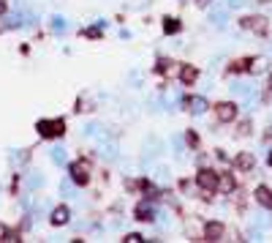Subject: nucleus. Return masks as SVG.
Wrapping results in <instances>:
<instances>
[{"label":"nucleus","mask_w":272,"mask_h":243,"mask_svg":"<svg viewBox=\"0 0 272 243\" xmlns=\"http://www.w3.org/2000/svg\"><path fill=\"white\" fill-rule=\"evenodd\" d=\"M269 167H272V151H269Z\"/></svg>","instance_id":"a878e982"},{"label":"nucleus","mask_w":272,"mask_h":243,"mask_svg":"<svg viewBox=\"0 0 272 243\" xmlns=\"http://www.w3.org/2000/svg\"><path fill=\"white\" fill-rule=\"evenodd\" d=\"M196 3H199V6H207V3H210V0H196Z\"/></svg>","instance_id":"5701e85b"},{"label":"nucleus","mask_w":272,"mask_h":243,"mask_svg":"<svg viewBox=\"0 0 272 243\" xmlns=\"http://www.w3.org/2000/svg\"><path fill=\"white\" fill-rule=\"evenodd\" d=\"M218 189H221V191H226V194H229V191H234V178H231V175H223V178L218 180Z\"/></svg>","instance_id":"4468645a"},{"label":"nucleus","mask_w":272,"mask_h":243,"mask_svg":"<svg viewBox=\"0 0 272 243\" xmlns=\"http://www.w3.org/2000/svg\"><path fill=\"white\" fill-rule=\"evenodd\" d=\"M234 164H237V167L242 169V172H251V169H253V164H256V159H253V153H239Z\"/></svg>","instance_id":"9d476101"},{"label":"nucleus","mask_w":272,"mask_h":243,"mask_svg":"<svg viewBox=\"0 0 272 243\" xmlns=\"http://www.w3.org/2000/svg\"><path fill=\"white\" fill-rule=\"evenodd\" d=\"M239 25L245 30H253V33H267V19L264 17H245L239 19Z\"/></svg>","instance_id":"39448f33"},{"label":"nucleus","mask_w":272,"mask_h":243,"mask_svg":"<svg viewBox=\"0 0 272 243\" xmlns=\"http://www.w3.org/2000/svg\"><path fill=\"white\" fill-rule=\"evenodd\" d=\"M251 66V60H237L234 66H231V71H242V68H248Z\"/></svg>","instance_id":"f3484780"},{"label":"nucleus","mask_w":272,"mask_h":243,"mask_svg":"<svg viewBox=\"0 0 272 243\" xmlns=\"http://www.w3.org/2000/svg\"><path fill=\"white\" fill-rule=\"evenodd\" d=\"M267 68H269V60L267 58H253L251 66H248V71H251V74H261V71H267Z\"/></svg>","instance_id":"f8f14e48"},{"label":"nucleus","mask_w":272,"mask_h":243,"mask_svg":"<svg viewBox=\"0 0 272 243\" xmlns=\"http://www.w3.org/2000/svg\"><path fill=\"white\" fill-rule=\"evenodd\" d=\"M215 115H218L221 123H231L237 117V104L234 101H221V104L215 107Z\"/></svg>","instance_id":"20e7f679"},{"label":"nucleus","mask_w":272,"mask_h":243,"mask_svg":"<svg viewBox=\"0 0 272 243\" xmlns=\"http://www.w3.org/2000/svg\"><path fill=\"white\" fill-rule=\"evenodd\" d=\"M38 134L44 139H55V137H63V131H66V120L63 117H46V120H38L36 123Z\"/></svg>","instance_id":"f257e3e1"},{"label":"nucleus","mask_w":272,"mask_h":243,"mask_svg":"<svg viewBox=\"0 0 272 243\" xmlns=\"http://www.w3.org/2000/svg\"><path fill=\"white\" fill-rule=\"evenodd\" d=\"M71 180L79 186H85L87 180H90V164L87 161H74L71 164Z\"/></svg>","instance_id":"7ed1b4c3"},{"label":"nucleus","mask_w":272,"mask_h":243,"mask_svg":"<svg viewBox=\"0 0 272 243\" xmlns=\"http://www.w3.org/2000/svg\"><path fill=\"white\" fill-rule=\"evenodd\" d=\"M196 77H199V71H196L194 66H182V68H180V80H182V85H194Z\"/></svg>","instance_id":"9b49d317"},{"label":"nucleus","mask_w":272,"mask_h":243,"mask_svg":"<svg viewBox=\"0 0 272 243\" xmlns=\"http://www.w3.org/2000/svg\"><path fill=\"white\" fill-rule=\"evenodd\" d=\"M85 36H90V38H95V36H101V30H98V28H90V30H85Z\"/></svg>","instance_id":"6ab92c4d"},{"label":"nucleus","mask_w":272,"mask_h":243,"mask_svg":"<svg viewBox=\"0 0 272 243\" xmlns=\"http://www.w3.org/2000/svg\"><path fill=\"white\" fill-rule=\"evenodd\" d=\"M269 90H272V71H269Z\"/></svg>","instance_id":"393cba45"},{"label":"nucleus","mask_w":272,"mask_h":243,"mask_svg":"<svg viewBox=\"0 0 272 243\" xmlns=\"http://www.w3.org/2000/svg\"><path fill=\"white\" fill-rule=\"evenodd\" d=\"M68 218H71V210L66 205H58L52 210V224L55 227H63V224H68Z\"/></svg>","instance_id":"1a4fd4ad"},{"label":"nucleus","mask_w":272,"mask_h":243,"mask_svg":"<svg viewBox=\"0 0 272 243\" xmlns=\"http://www.w3.org/2000/svg\"><path fill=\"white\" fill-rule=\"evenodd\" d=\"M136 218H139V222H153V208L142 202V205L136 208Z\"/></svg>","instance_id":"ddd939ff"},{"label":"nucleus","mask_w":272,"mask_h":243,"mask_svg":"<svg viewBox=\"0 0 272 243\" xmlns=\"http://www.w3.org/2000/svg\"><path fill=\"white\" fill-rule=\"evenodd\" d=\"M248 131H251V123H248V120H245V123H242V126H239V134H248Z\"/></svg>","instance_id":"aec40b11"},{"label":"nucleus","mask_w":272,"mask_h":243,"mask_svg":"<svg viewBox=\"0 0 272 243\" xmlns=\"http://www.w3.org/2000/svg\"><path fill=\"white\" fill-rule=\"evenodd\" d=\"M196 183H199V189H204L207 194H212L215 189H218V175H215L212 169H199Z\"/></svg>","instance_id":"f03ea898"},{"label":"nucleus","mask_w":272,"mask_h":243,"mask_svg":"<svg viewBox=\"0 0 272 243\" xmlns=\"http://www.w3.org/2000/svg\"><path fill=\"white\" fill-rule=\"evenodd\" d=\"M185 107L191 109L194 115H202V112H207V99H202V96H191V99H185Z\"/></svg>","instance_id":"0eeeda50"},{"label":"nucleus","mask_w":272,"mask_h":243,"mask_svg":"<svg viewBox=\"0 0 272 243\" xmlns=\"http://www.w3.org/2000/svg\"><path fill=\"white\" fill-rule=\"evenodd\" d=\"M164 30H166V33H177V30H180L177 17H166V19H164Z\"/></svg>","instance_id":"2eb2a0df"},{"label":"nucleus","mask_w":272,"mask_h":243,"mask_svg":"<svg viewBox=\"0 0 272 243\" xmlns=\"http://www.w3.org/2000/svg\"><path fill=\"white\" fill-rule=\"evenodd\" d=\"M256 202H259L264 210H272V189L259 186V189H256Z\"/></svg>","instance_id":"6e6552de"},{"label":"nucleus","mask_w":272,"mask_h":243,"mask_svg":"<svg viewBox=\"0 0 272 243\" xmlns=\"http://www.w3.org/2000/svg\"><path fill=\"white\" fill-rule=\"evenodd\" d=\"M188 145H194V148L199 145V137L194 134V131H188Z\"/></svg>","instance_id":"a211bd4d"},{"label":"nucleus","mask_w":272,"mask_h":243,"mask_svg":"<svg viewBox=\"0 0 272 243\" xmlns=\"http://www.w3.org/2000/svg\"><path fill=\"white\" fill-rule=\"evenodd\" d=\"M223 224L221 222H207V227H204V238L207 240H221L223 238Z\"/></svg>","instance_id":"423d86ee"},{"label":"nucleus","mask_w":272,"mask_h":243,"mask_svg":"<svg viewBox=\"0 0 272 243\" xmlns=\"http://www.w3.org/2000/svg\"><path fill=\"white\" fill-rule=\"evenodd\" d=\"M145 238H142L139 232H131V235H125V243H142Z\"/></svg>","instance_id":"dca6fc26"},{"label":"nucleus","mask_w":272,"mask_h":243,"mask_svg":"<svg viewBox=\"0 0 272 243\" xmlns=\"http://www.w3.org/2000/svg\"><path fill=\"white\" fill-rule=\"evenodd\" d=\"M6 6H9V0H0V11H3V9H6Z\"/></svg>","instance_id":"4be33fe9"},{"label":"nucleus","mask_w":272,"mask_h":243,"mask_svg":"<svg viewBox=\"0 0 272 243\" xmlns=\"http://www.w3.org/2000/svg\"><path fill=\"white\" fill-rule=\"evenodd\" d=\"M239 3H242V0H229V6H231V9H234V6H239Z\"/></svg>","instance_id":"412c9836"},{"label":"nucleus","mask_w":272,"mask_h":243,"mask_svg":"<svg viewBox=\"0 0 272 243\" xmlns=\"http://www.w3.org/2000/svg\"><path fill=\"white\" fill-rule=\"evenodd\" d=\"M0 235H9V232H6V227H3V224H0Z\"/></svg>","instance_id":"b1692460"}]
</instances>
